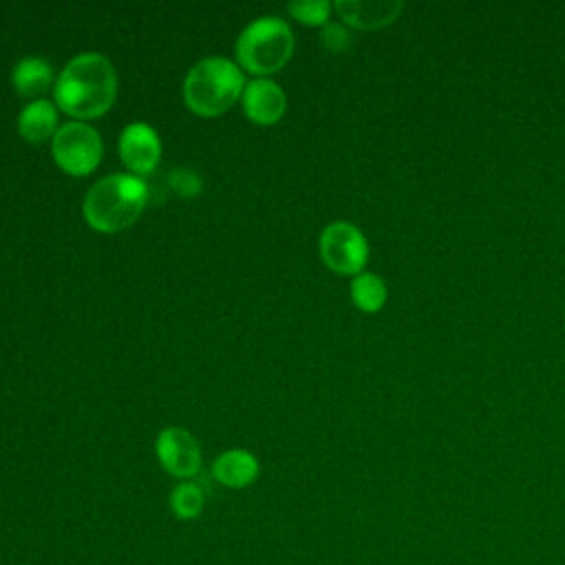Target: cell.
Listing matches in <instances>:
<instances>
[{
	"mask_svg": "<svg viewBox=\"0 0 565 565\" xmlns=\"http://www.w3.org/2000/svg\"><path fill=\"white\" fill-rule=\"evenodd\" d=\"M57 110L75 121L102 117L117 99V73L102 53H79L62 68L53 86Z\"/></svg>",
	"mask_w": 565,
	"mask_h": 565,
	"instance_id": "obj_1",
	"label": "cell"
},
{
	"mask_svg": "<svg viewBox=\"0 0 565 565\" xmlns=\"http://www.w3.org/2000/svg\"><path fill=\"white\" fill-rule=\"evenodd\" d=\"M168 185L170 190L177 194V196H185V199H192L201 192L203 188V179L196 170L192 168H172L170 174H168Z\"/></svg>",
	"mask_w": 565,
	"mask_h": 565,
	"instance_id": "obj_17",
	"label": "cell"
},
{
	"mask_svg": "<svg viewBox=\"0 0 565 565\" xmlns=\"http://www.w3.org/2000/svg\"><path fill=\"white\" fill-rule=\"evenodd\" d=\"M170 510L181 521H192L203 510V490L192 481H181L170 492Z\"/></svg>",
	"mask_w": 565,
	"mask_h": 565,
	"instance_id": "obj_15",
	"label": "cell"
},
{
	"mask_svg": "<svg viewBox=\"0 0 565 565\" xmlns=\"http://www.w3.org/2000/svg\"><path fill=\"white\" fill-rule=\"evenodd\" d=\"M241 104L249 121L258 126H274L287 110V95L274 79L256 77L245 84Z\"/></svg>",
	"mask_w": 565,
	"mask_h": 565,
	"instance_id": "obj_9",
	"label": "cell"
},
{
	"mask_svg": "<svg viewBox=\"0 0 565 565\" xmlns=\"http://www.w3.org/2000/svg\"><path fill=\"white\" fill-rule=\"evenodd\" d=\"M289 13L309 26H318V24H327L329 13H331V4L327 0H302V2H289L287 4Z\"/></svg>",
	"mask_w": 565,
	"mask_h": 565,
	"instance_id": "obj_16",
	"label": "cell"
},
{
	"mask_svg": "<svg viewBox=\"0 0 565 565\" xmlns=\"http://www.w3.org/2000/svg\"><path fill=\"white\" fill-rule=\"evenodd\" d=\"M11 84L18 90V95L29 97V99H44L42 95L55 86V73L49 60L38 57V55H29L22 57L13 71H11Z\"/></svg>",
	"mask_w": 565,
	"mask_h": 565,
	"instance_id": "obj_10",
	"label": "cell"
},
{
	"mask_svg": "<svg viewBox=\"0 0 565 565\" xmlns=\"http://www.w3.org/2000/svg\"><path fill=\"white\" fill-rule=\"evenodd\" d=\"M399 2H369V0H338V15L358 29H375L391 22L399 13Z\"/></svg>",
	"mask_w": 565,
	"mask_h": 565,
	"instance_id": "obj_13",
	"label": "cell"
},
{
	"mask_svg": "<svg viewBox=\"0 0 565 565\" xmlns=\"http://www.w3.org/2000/svg\"><path fill=\"white\" fill-rule=\"evenodd\" d=\"M318 252L331 271L358 276L369 260V241L353 223L333 221L320 232Z\"/></svg>",
	"mask_w": 565,
	"mask_h": 565,
	"instance_id": "obj_6",
	"label": "cell"
},
{
	"mask_svg": "<svg viewBox=\"0 0 565 565\" xmlns=\"http://www.w3.org/2000/svg\"><path fill=\"white\" fill-rule=\"evenodd\" d=\"M349 294H351L353 305L366 313L380 311L388 298L386 282L377 274H371V271H360L358 276H353Z\"/></svg>",
	"mask_w": 565,
	"mask_h": 565,
	"instance_id": "obj_14",
	"label": "cell"
},
{
	"mask_svg": "<svg viewBox=\"0 0 565 565\" xmlns=\"http://www.w3.org/2000/svg\"><path fill=\"white\" fill-rule=\"evenodd\" d=\"M234 51L243 71L265 77L289 62L294 53V31L282 18L260 15L241 31Z\"/></svg>",
	"mask_w": 565,
	"mask_h": 565,
	"instance_id": "obj_4",
	"label": "cell"
},
{
	"mask_svg": "<svg viewBox=\"0 0 565 565\" xmlns=\"http://www.w3.org/2000/svg\"><path fill=\"white\" fill-rule=\"evenodd\" d=\"M154 452L161 468L177 479L188 481L201 470V446L185 428H163L154 439Z\"/></svg>",
	"mask_w": 565,
	"mask_h": 565,
	"instance_id": "obj_7",
	"label": "cell"
},
{
	"mask_svg": "<svg viewBox=\"0 0 565 565\" xmlns=\"http://www.w3.org/2000/svg\"><path fill=\"white\" fill-rule=\"evenodd\" d=\"M57 106L49 99L29 102L18 115V132L29 143H42L57 132Z\"/></svg>",
	"mask_w": 565,
	"mask_h": 565,
	"instance_id": "obj_12",
	"label": "cell"
},
{
	"mask_svg": "<svg viewBox=\"0 0 565 565\" xmlns=\"http://www.w3.org/2000/svg\"><path fill=\"white\" fill-rule=\"evenodd\" d=\"M51 154L57 168L71 177L90 174L104 154L102 135L86 121H66L51 139Z\"/></svg>",
	"mask_w": 565,
	"mask_h": 565,
	"instance_id": "obj_5",
	"label": "cell"
},
{
	"mask_svg": "<svg viewBox=\"0 0 565 565\" xmlns=\"http://www.w3.org/2000/svg\"><path fill=\"white\" fill-rule=\"evenodd\" d=\"M119 157L130 174L143 177L154 172L161 159V139L146 121L128 124L119 135Z\"/></svg>",
	"mask_w": 565,
	"mask_h": 565,
	"instance_id": "obj_8",
	"label": "cell"
},
{
	"mask_svg": "<svg viewBox=\"0 0 565 565\" xmlns=\"http://www.w3.org/2000/svg\"><path fill=\"white\" fill-rule=\"evenodd\" d=\"M148 203V183L130 172L106 174L95 181L84 201L82 214L86 223L102 234H117L130 227Z\"/></svg>",
	"mask_w": 565,
	"mask_h": 565,
	"instance_id": "obj_2",
	"label": "cell"
},
{
	"mask_svg": "<svg viewBox=\"0 0 565 565\" xmlns=\"http://www.w3.org/2000/svg\"><path fill=\"white\" fill-rule=\"evenodd\" d=\"M258 459L245 448H232L221 452L212 463V475L227 488H247L258 477Z\"/></svg>",
	"mask_w": 565,
	"mask_h": 565,
	"instance_id": "obj_11",
	"label": "cell"
},
{
	"mask_svg": "<svg viewBox=\"0 0 565 565\" xmlns=\"http://www.w3.org/2000/svg\"><path fill=\"white\" fill-rule=\"evenodd\" d=\"M322 44L333 51V53H340L344 51L349 44H351V35L344 26L340 24H333V22H327L324 29H322Z\"/></svg>",
	"mask_w": 565,
	"mask_h": 565,
	"instance_id": "obj_18",
	"label": "cell"
},
{
	"mask_svg": "<svg viewBox=\"0 0 565 565\" xmlns=\"http://www.w3.org/2000/svg\"><path fill=\"white\" fill-rule=\"evenodd\" d=\"M245 90V77L236 62L218 55L199 60L183 79V102L201 117L230 110Z\"/></svg>",
	"mask_w": 565,
	"mask_h": 565,
	"instance_id": "obj_3",
	"label": "cell"
}]
</instances>
